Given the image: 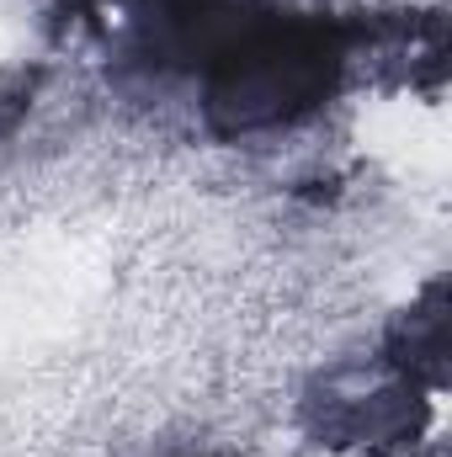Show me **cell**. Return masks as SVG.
Masks as SVG:
<instances>
[{
  "label": "cell",
  "instance_id": "1",
  "mask_svg": "<svg viewBox=\"0 0 452 457\" xmlns=\"http://www.w3.org/2000/svg\"><path fill=\"white\" fill-rule=\"evenodd\" d=\"M367 27L331 16H282L261 5L197 70V107L213 138H255L320 112L346 80Z\"/></svg>",
  "mask_w": 452,
  "mask_h": 457
},
{
  "label": "cell",
  "instance_id": "2",
  "mask_svg": "<svg viewBox=\"0 0 452 457\" xmlns=\"http://www.w3.org/2000/svg\"><path fill=\"white\" fill-rule=\"evenodd\" d=\"M426 383L372 356V367H340L309 399V426L325 447H399L426 426Z\"/></svg>",
  "mask_w": 452,
  "mask_h": 457
}]
</instances>
